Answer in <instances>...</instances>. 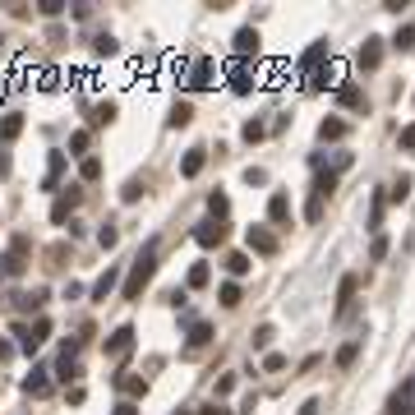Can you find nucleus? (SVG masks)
Segmentation results:
<instances>
[{
  "label": "nucleus",
  "instance_id": "nucleus-9",
  "mask_svg": "<svg viewBox=\"0 0 415 415\" xmlns=\"http://www.w3.org/2000/svg\"><path fill=\"white\" fill-rule=\"evenodd\" d=\"M323 61H328V42H314L305 56H300V70H305V74H319Z\"/></svg>",
  "mask_w": 415,
  "mask_h": 415
},
{
  "label": "nucleus",
  "instance_id": "nucleus-23",
  "mask_svg": "<svg viewBox=\"0 0 415 415\" xmlns=\"http://www.w3.org/2000/svg\"><path fill=\"white\" fill-rule=\"evenodd\" d=\"M332 189H337V171H319L314 175V199H328Z\"/></svg>",
  "mask_w": 415,
  "mask_h": 415
},
{
  "label": "nucleus",
  "instance_id": "nucleus-31",
  "mask_svg": "<svg viewBox=\"0 0 415 415\" xmlns=\"http://www.w3.org/2000/svg\"><path fill=\"white\" fill-rule=\"evenodd\" d=\"M355 360H360V341H346V346L337 351V369H351Z\"/></svg>",
  "mask_w": 415,
  "mask_h": 415
},
{
  "label": "nucleus",
  "instance_id": "nucleus-48",
  "mask_svg": "<svg viewBox=\"0 0 415 415\" xmlns=\"http://www.w3.org/2000/svg\"><path fill=\"white\" fill-rule=\"evenodd\" d=\"M323 217V199H314V194H309V203H305V222H319Z\"/></svg>",
  "mask_w": 415,
  "mask_h": 415
},
{
  "label": "nucleus",
  "instance_id": "nucleus-3",
  "mask_svg": "<svg viewBox=\"0 0 415 415\" xmlns=\"http://www.w3.org/2000/svg\"><path fill=\"white\" fill-rule=\"evenodd\" d=\"M194 240H199L203 249H217L222 240H226V222H217V217H208V222H199L194 226Z\"/></svg>",
  "mask_w": 415,
  "mask_h": 415
},
{
  "label": "nucleus",
  "instance_id": "nucleus-22",
  "mask_svg": "<svg viewBox=\"0 0 415 415\" xmlns=\"http://www.w3.org/2000/svg\"><path fill=\"white\" fill-rule=\"evenodd\" d=\"M19 134H23V116H19V111H10V116L0 120V138H5V143H14Z\"/></svg>",
  "mask_w": 415,
  "mask_h": 415
},
{
  "label": "nucleus",
  "instance_id": "nucleus-28",
  "mask_svg": "<svg viewBox=\"0 0 415 415\" xmlns=\"http://www.w3.org/2000/svg\"><path fill=\"white\" fill-rule=\"evenodd\" d=\"M189 120H194V111H189V102H175V107H171V129H184V125H189Z\"/></svg>",
  "mask_w": 415,
  "mask_h": 415
},
{
  "label": "nucleus",
  "instance_id": "nucleus-49",
  "mask_svg": "<svg viewBox=\"0 0 415 415\" xmlns=\"http://www.w3.org/2000/svg\"><path fill=\"white\" fill-rule=\"evenodd\" d=\"M97 56H116V37L102 32V37H97Z\"/></svg>",
  "mask_w": 415,
  "mask_h": 415
},
{
  "label": "nucleus",
  "instance_id": "nucleus-33",
  "mask_svg": "<svg viewBox=\"0 0 415 415\" xmlns=\"http://www.w3.org/2000/svg\"><path fill=\"white\" fill-rule=\"evenodd\" d=\"M208 213H213L217 222H222V217L231 213V199H226V194H208Z\"/></svg>",
  "mask_w": 415,
  "mask_h": 415
},
{
  "label": "nucleus",
  "instance_id": "nucleus-54",
  "mask_svg": "<svg viewBox=\"0 0 415 415\" xmlns=\"http://www.w3.org/2000/svg\"><path fill=\"white\" fill-rule=\"evenodd\" d=\"M295 415H319V401L309 397V401H305V406H300V411H295Z\"/></svg>",
  "mask_w": 415,
  "mask_h": 415
},
{
  "label": "nucleus",
  "instance_id": "nucleus-7",
  "mask_svg": "<svg viewBox=\"0 0 415 415\" xmlns=\"http://www.w3.org/2000/svg\"><path fill=\"white\" fill-rule=\"evenodd\" d=\"M387 415H415V383H406V387H397V392H392Z\"/></svg>",
  "mask_w": 415,
  "mask_h": 415
},
{
  "label": "nucleus",
  "instance_id": "nucleus-13",
  "mask_svg": "<svg viewBox=\"0 0 415 415\" xmlns=\"http://www.w3.org/2000/svg\"><path fill=\"white\" fill-rule=\"evenodd\" d=\"M23 268H28V263H23V254H14V249H10V254H0V281L23 277Z\"/></svg>",
  "mask_w": 415,
  "mask_h": 415
},
{
  "label": "nucleus",
  "instance_id": "nucleus-38",
  "mask_svg": "<svg viewBox=\"0 0 415 415\" xmlns=\"http://www.w3.org/2000/svg\"><path fill=\"white\" fill-rule=\"evenodd\" d=\"M78 175H83V180H97V175H102V162H97V157H83V162H78Z\"/></svg>",
  "mask_w": 415,
  "mask_h": 415
},
{
  "label": "nucleus",
  "instance_id": "nucleus-21",
  "mask_svg": "<svg viewBox=\"0 0 415 415\" xmlns=\"http://www.w3.org/2000/svg\"><path fill=\"white\" fill-rule=\"evenodd\" d=\"M254 88V74H249V65H231V92H249Z\"/></svg>",
  "mask_w": 415,
  "mask_h": 415
},
{
  "label": "nucleus",
  "instance_id": "nucleus-53",
  "mask_svg": "<svg viewBox=\"0 0 415 415\" xmlns=\"http://www.w3.org/2000/svg\"><path fill=\"white\" fill-rule=\"evenodd\" d=\"M199 415H231V411H226V406H222V401H208V406H203Z\"/></svg>",
  "mask_w": 415,
  "mask_h": 415
},
{
  "label": "nucleus",
  "instance_id": "nucleus-45",
  "mask_svg": "<svg viewBox=\"0 0 415 415\" xmlns=\"http://www.w3.org/2000/svg\"><path fill=\"white\" fill-rule=\"evenodd\" d=\"M231 392H235V374H222V379H217V401L231 397Z\"/></svg>",
  "mask_w": 415,
  "mask_h": 415
},
{
  "label": "nucleus",
  "instance_id": "nucleus-10",
  "mask_svg": "<svg viewBox=\"0 0 415 415\" xmlns=\"http://www.w3.org/2000/svg\"><path fill=\"white\" fill-rule=\"evenodd\" d=\"M268 222H277V226L291 222V199H286V194H273V199H268Z\"/></svg>",
  "mask_w": 415,
  "mask_h": 415
},
{
  "label": "nucleus",
  "instance_id": "nucleus-32",
  "mask_svg": "<svg viewBox=\"0 0 415 415\" xmlns=\"http://www.w3.org/2000/svg\"><path fill=\"white\" fill-rule=\"evenodd\" d=\"M116 120V102H97L92 107V125H111Z\"/></svg>",
  "mask_w": 415,
  "mask_h": 415
},
{
  "label": "nucleus",
  "instance_id": "nucleus-12",
  "mask_svg": "<svg viewBox=\"0 0 415 415\" xmlns=\"http://www.w3.org/2000/svg\"><path fill=\"white\" fill-rule=\"evenodd\" d=\"M337 102H341V107H351V111H369L365 92L355 88V83H341V88H337Z\"/></svg>",
  "mask_w": 415,
  "mask_h": 415
},
{
  "label": "nucleus",
  "instance_id": "nucleus-46",
  "mask_svg": "<svg viewBox=\"0 0 415 415\" xmlns=\"http://www.w3.org/2000/svg\"><path fill=\"white\" fill-rule=\"evenodd\" d=\"M240 134H245V143H259V138H263V134H268V129H263V125H259V120H249V125H245V129H240Z\"/></svg>",
  "mask_w": 415,
  "mask_h": 415
},
{
  "label": "nucleus",
  "instance_id": "nucleus-34",
  "mask_svg": "<svg viewBox=\"0 0 415 415\" xmlns=\"http://www.w3.org/2000/svg\"><path fill=\"white\" fill-rule=\"evenodd\" d=\"M273 323H263V328H254V351H268V346H273Z\"/></svg>",
  "mask_w": 415,
  "mask_h": 415
},
{
  "label": "nucleus",
  "instance_id": "nucleus-15",
  "mask_svg": "<svg viewBox=\"0 0 415 415\" xmlns=\"http://www.w3.org/2000/svg\"><path fill=\"white\" fill-rule=\"evenodd\" d=\"M203 162H208V148H194V153H184V162H180V175L184 180H194L203 171Z\"/></svg>",
  "mask_w": 415,
  "mask_h": 415
},
{
  "label": "nucleus",
  "instance_id": "nucleus-17",
  "mask_svg": "<svg viewBox=\"0 0 415 415\" xmlns=\"http://www.w3.org/2000/svg\"><path fill=\"white\" fill-rule=\"evenodd\" d=\"M351 300H355V277L346 273V277L337 281V319L346 314V309H351Z\"/></svg>",
  "mask_w": 415,
  "mask_h": 415
},
{
  "label": "nucleus",
  "instance_id": "nucleus-20",
  "mask_svg": "<svg viewBox=\"0 0 415 415\" xmlns=\"http://www.w3.org/2000/svg\"><path fill=\"white\" fill-rule=\"evenodd\" d=\"M222 263H226V273H231V277H245L249 268H254V263H249V254H245V249H231V254H226V259H222Z\"/></svg>",
  "mask_w": 415,
  "mask_h": 415
},
{
  "label": "nucleus",
  "instance_id": "nucleus-24",
  "mask_svg": "<svg viewBox=\"0 0 415 415\" xmlns=\"http://www.w3.org/2000/svg\"><path fill=\"white\" fill-rule=\"evenodd\" d=\"M319 138H323V143H337V138H346V120H323V125H319Z\"/></svg>",
  "mask_w": 415,
  "mask_h": 415
},
{
  "label": "nucleus",
  "instance_id": "nucleus-51",
  "mask_svg": "<svg viewBox=\"0 0 415 415\" xmlns=\"http://www.w3.org/2000/svg\"><path fill=\"white\" fill-rule=\"evenodd\" d=\"M46 259H51L46 268H61V259H65V245H51V249H46Z\"/></svg>",
  "mask_w": 415,
  "mask_h": 415
},
{
  "label": "nucleus",
  "instance_id": "nucleus-36",
  "mask_svg": "<svg viewBox=\"0 0 415 415\" xmlns=\"http://www.w3.org/2000/svg\"><path fill=\"white\" fill-rule=\"evenodd\" d=\"M194 88H203V83H213V61H199L194 65V78H189Z\"/></svg>",
  "mask_w": 415,
  "mask_h": 415
},
{
  "label": "nucleus",
  "instance_id": "nucleus-35",
  "mask_svg": "<svg viewBox=\"0 0 415 415\" xmlns=\"http://www.w3.org/2000/svg\"><path fill=\"white\" fill-rule=\"evenodd\" d=\"M61 171H65V153H51V171H46V189H56Z\"/></svg>",
  "mask_w": 415,
  "mask_h": 415
},
{
  "label": "nucleus",
  "instance_id": "nucleus-14",
  "mask_svg": "<svg viewBox=\"0 0 415 415\" xmlns=\"http://www.w3.org/2000/svg\"><path fill=\"white\" fill-rule=\"evenodd\" d=\"M411 189H415V180L406 175V171H401L397 180L387 184V203H406V199H411Z\"/></svg>",
  "mask_w": 415,
  "mask_h": 415
},
{
  "label": "nucleus",
  "instance_id": "nucleus-11",
  "mask_svg": "<svg viewBox=\"0 0 415 415\" xmlns=\"http://www.w3.org/2000/svg\"><path fill=\"white\" fill-rule=\"evenodd\" d=\"M74 351H78V346H65V351H61V360H56V379H61V383H70V379H78Z\"/></svg>",
  "mask_w": 415,
  "mask_h": 415
},
{
  "label": "nucleus",
  "instance_id": "nucleus-43",
  "mask_svg": "<svg viewBox=\"0 0 415 415\" xmlns=\"http://www.w3.org/2000/svg\"><path fill=\"white\" fill-rule=\"evenodd\" d=\"M392 46H401V51H411V46H415V28H397Z\"/></svg>",
  "mask_w": 415,
  "mask_h": 415
},
{
  "label": "nucleus",
  "instance_id": "nucleus-18",
  "mask_svg": "<svg viewBox=\"0 0 415 415\" xmlns=\"http://www.w3.org/2000/svg\"><path fill=\"white\" fill-rule=\"evenodd\" d=\"M116 281H120V273H116V268H107V273L92 281V300H107V295L116 291Z\"/></svg>",
  "mask_w": 415,
  "mask_h": 415
},
{
  "label": "nucleus",
  "instance_id": "nucleus-55",
  "mask_svg": "<svg viewBox=\"0 0 415 415\" xmlns=\"http://www.w3.org/2000/svg\"><path fill=\"white\" fill-rule=\"evenodd\" d=\"M180 415H189V411H180Z\"/></svg>",
  "mask_w": 415,
  "mask_h": 415
},
{
  "label": "nucleus",
  "instance_id": "nucleus-30",
  "mask_svg": "<svg viewBox=\"0 0 415 415\" xmlns=\"http://www.w3.org/2000/svg\"><path fill=\"white\" fill-rule=\"evenodd\" d=\"M23 387H28L32 397H42L46 387H51V379H46V369H32V379H23Z\"/></svg>",
  "mask_w": 415,
  "mask_h": 415
},
{
  "label": "nucleus",
  "instance_id": "nucleus-16",
  "mask_svg": "<svg viewBox=\"0 0 415 415\" xmlns=\"http://www.w3.org/2000/svg\"><path fill=\"white\" fill-rule=\"evenodd\" d=\"M19 314H37L42 319V305H46V291H28V295H14Z\"/></svg>",
  "mask_w": 415,
  "mask_h": 415
},
{
  "label": "nucleus",
  "instance_id": "nucleus-50",
  "mask_svg": "<svg viewBox=\"0 0 415 415\" xmlns=\"http://www.w3.org/2000/svg\"><path fill=\"white\" fill-rule=\"evenodd\" d=\"M263 369H273V374H277V369H286V355H263Z\"/></svg>",
  "mask_w": 415,
  "mask_h": 415
},
{
  "label": "nucleus",
  "instance_id": "nucleus-26",
  "mask_svg": "<svg viewBox=\"0 0 415 415\" xmlns=\"http://www.w3.org/2000/svg\"><path fill=\"white\" fill-rule=\"evenodd\" d=\"M217 300H222V309H235L245 295H240V286L235 281H222V291H217Z\"/></svg>",
  "mask_w": 415,
  "mask_h": 415
},
{
  "label": "nucleus",
  "instance_id": "nucleus-6",
  "mask_svg": "<svg viewBox=\"0 0 415 415\" xmlns=\"http://www.w3.org/2000/svg\"><path fill=\"white\" fill-rule=\"evenodd\" d=\"M116 383H120L125 401H143L148 397V379H143V374H116Z\"/></svg>",
  "mask_w": 415,
  "mask_h": 415
},
{
  "label": "nucleus",
  "instance_id": "nucleus-8",
  "mask_svg": "<svg viewBox=\"0 0 415 415\" xmlns=\"http://www.w3.org/2000/svg\"><path fill=\"white\" fill-rule=\"evenodd\" d=\"M355 61H360V70H379V65H383V37H369Z\"/></svg>",
  "mask_w": 415,
  "mask_h": 415
},
{
  "label": "nucleus",
  "instance_id": "nucleus-25",
  "mask_svg": "<svg viewBox=\"0 0 415 415\" xmlns=\"http://www.w3.org/2000/svg\"><path fill=\"white\" fill-rule=\"evenodd\" d=\"M208 263H194V268H189V277H184V286H189V291H203V286H208Z\"/></svg>",
  "mask_w": 415,
  "mask_h": 415
},
{
  "label": "nucleus",
  "instance_id": "nucleus-39",
  "mask_svg": "<svg viewBox=\"0 0 415 415\" xmlns=\"http://www.w3.org/2000/svg\"><path fill=\"white\" fill-rule=\"evenodd\" d=\"M88 143H92V138H88V129H74V134H70V153H88Z\"/></svg>",
  "mask_w": 415,
  "mask_h": 415
},
{
  "label": "nucleus",
  "instance_id": "nucleus-5",
  "mask_svg": "<svg viewBox=\"0 0 415 415\" xmlns=\"http://www.w3.org/2000/svg\"><path fill=\"white\" fill-rule=\"evenodd\" d=\"M78 199H83V194H78L74 184H70V189H65V194H56V203H51V222H56V226H61L65 217H70V213H74V208H78Z\"/></svg>",
  "mask_w": 415,
  "mask_h": 415
},
{
  "label": "nucleus",
  "instance_id": "nucleus-41",
  "mask_svg": "<svg viewBox=\"0 0 415 415\" xmlns=\"http://www.w3.org/2000/svg\"><path fill=\"white\" fill-rule=\"evenodd\" d=\"M397 143H401V153H415V125H401Z\"/></svg>",
  "mask_w": 415,
  "mask_h": 415
},
{
  "label": "nucleus",
  "instance_id": "nucleus-52",
  "mask_svg": "<svg viewBox=\"0 0 415 415\" xmlns=\"http://www.w3.org/2000/svg\"><path fill=\"white\" fill-rule=\"evenodd\" d=\"M111 415H138V401H116V411Z\"/></svg>",
  "mask_w": 415,
  "mask_h": 415
},
{
  "label": "nucleus",
  "instance_id": "nucleus-44",
  "mask_svg": "<svg viewBox=\"0 0 415 415\" xmlns=\"http://www.w3.org/2000/svg\"><path fill=\"white\" fill-rule=\"evenodd\" d=\"M369 259H374V263L387 259V235H374V245H369Z\"/></svg>",
  "mask_w": 415,
  "mask_h": 415
},
{
  "label": "nucleus",
  "instance_id": "nucleus-29",
  "mask_svg": "<svg viewBox=\"0 0 415 415\" xmlns=\"http://www.w3.org/2000/svg\"><path fill=\"white\" fill-rule=\"evenodd\" d=\"M213 341V323H189V346H208Z\"/></svg>",
  "mask_w": 415,
  "mask_h": 415
},
{
  "label": "nucleus",
  "instance_id": "nucleus-37",
  "mask_svg": "<svg viewBox=\"0 0 415 415\" xmlns=\"http://www.w3.org/2000/svg\"><path fill=\"white\" fill-rule=\"evenodd\" d=\"M383 208H387V194H374V208H369V226H383Z\"/></svg>",
  "mask_w": 415,
  "mask_h": 415
},
{
  "label": "nucleus",
  "instance_id": "nucleus-27",
  "mask_svg": "<svg viewBox=\"0 0 415 415\" xmlns=\"http://www.w3.org/2000/svg\"><path fill=\"white\" fill-rule=\"evenodd\" d=\"M14 337H19V351H23V355L37 351V341H32V323H14Z\"/></svg>",
  "mask_w": 415,
  "mask_h": 415
},
{
  "label": "nucleus",
  "instance_id": "nucleus-1",
  "mask_svg": "<svg viewBox=\"0 0 415 415\" xmlns=\"http://www.w3.org/2000/svg\"><path fill=\"white\" fill-rule=\"evenodd\" d=\"M153 277H157V240H148V245H143V254L129 263V277H125L120 295H125V300H138V295L148 291V281H153Z\"/></svg>",
  "mask_w": 415,
  "mask_h": 415
},
{
  "label": "nucleus",
  "instance_id": "nucleus-47",
  "mask_svg": "<svg viewBox=\"0 0 415 415\" xmlns=\"http://www.w3.org/2000/svg\"><path fill=\"white\" fill-rule=\"evenodd\" d=\"M37 10H42L46 19H56V14H61V10H65V0H37Z\"/></svg>",
  "mask_w": 415,
  "mask_h": 415
},
{
  "label": "nucleus",
  "instance_id": "nucleus-4",
  "mask_svg": "<svg viewBox=\"0 0 415 415\" xmlns=\"http://www.w3.org/2000/svg\"><path fill=\"white\" fill-rule=\"evenodd\" d=\"M129 351H134V328H129V323H120V328L107 337V355H111V360H125Z\"/></svg>",
  "mask_w": 415,
  "mask_h": 415
},
{
  "label": "nucleus",
  "instance_id": "nucleus-40",
  "mask_svg": "<svg viewBox=\"0 0 415 415\" xmlns=\"http://www.w3.org/2000/svg\"><path fill=\"white\" fill-rule=\"evenodd\" d=\"M116 240H120V231L111 226V222H107L102 231H97V245H102V249H116Z\"/></svg>",
  "mask_w": 415,
  "mask_h": 415
},
{
  "label": "nucleus",
  "instance_id": "nucleus-19",
  "mask_svg": "<svg viewBox=\"0 0 415 415\" xmlns=\"http://www.w3.org/2000/svg\"><path fill=\"white\" fill-rule=\"evenodd\" d=\"M235 51H240V56H259V28H240L235 32Z\"/></svg>",
  "mask_w": 415,
  "mask_h": 415
},
{
  "label": "nucleus",
  "instance_id": "nucleus-42",
  "mask_svg": "<svg viewBox=\"0 0 415 415\" xmlns=\"http://www.w3.org/2000/svg\"><path fill=\"white\" fill-rule=\"evenodd\" d=\"M138 194H143V180H125L120 199H125V203H138Z\"/></svg>",
  "mask_w": 415,
  "mask_h": 415
},
{
  "label": "nucleus",
  "instance_id": "nucleus-2",
  "mask_svg": "<svg viewBox=\"0 0 415 415\" xmlns=\"http://www.w3.org/2000/svg\"><path fill=\"white\" fill-rule=\"evenodd\" d=\"M245 245H249V254L273 259V254H277V235H273L268 226H249V231H245Z\"/></svg>",
  "mask_w": 415,
  "mask_h": 415
}]
</instances>
